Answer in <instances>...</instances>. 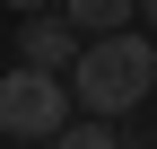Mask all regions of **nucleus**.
<instances>
[{
	"instance_id": "obj_5",
	"label": "nucleus",
	"mask_w": 157,
	"mask_h": 149,
	"mask_svg": "<svg viewBox=\"0 0 157 149\" xmlns=\"http://www.w3.org/2000/svg\"><path fill=\"white\" fill-rule=\"evenodd\" d=\"M52 149H113V123H96V114H70L61 132H52Z\"/></svg>"
},
{
	"instance_id": "obj_6",
	"label": "nucleus",
	"mask_w": 157,
	"mask_h": 149,
	"mask_svg": "<svg viewBox=\"0 0 157 149\" xmlns=\"http://www.w3.org/2000/svg\"><path fill=\"white\" fill-rule=\"evenodd\" d=\"M9 18H35V9H61V0H0Z\"/></svg>"
},
{
	"instance_id": "obj_1",
	"label": "nucleus",
	"mask_w": 157,
	"mask_h": 149,
	"mask_svg": "<svg viewBox=\"0 0 157 149\" xmlns=\"http://www.w3.org/2000/svg\"><path fill=\"white\" fill-rule=\"evenodd\" d=\"M157 97V35L122 26V35H87L78 44V70H70V105L96 123H122L131 105Z\"/></svg>"
},
{
	"instance_id": "obj_2",
	"label": "nucleus",
	"mask_w": 157,
	"mask_h": 149,
	"mask_svg": "<svg viewBox=\"0 0 157 149\" xmlns=\"http://www.w3.org/2000/svg\"><path fill=\"white\" fill-rule=\"evenodd\" d=\"M70 114L78 105H70V79L61 70H26V62L0 70V132L9 140H52Z\"/></svg>"
},
{
	"instance_id": "obj_4",
	"label": "nucleus",
	"mask_w": 157,
	"mask_h": 149,
	"mask_svg": "<svg viewBox=\"0 0 157 149\" xmlns=\"http://www.w3.org/2000/svg\"><path fill=\"white\" fill-rule=\"evenodd\" d=\"M61 18L78 35H122L131 18H140V0H61Z\"/></svg>"
},
{
	"instance_id": "obj_8",
	"label": "nucleus",
	"mask_w": 157,
	"mask_h": 149,
	"mask_svg": "<svg viewBox=\"0 0 157 149\" xmlns=\"http://www.w3.org/2000/svg\"><path fill=\"white\" fill-rule=\"evenodd\" d=\"M140 18H148V35H157V0H140Z\"/></svg>"
},
{
	"instance_id": "obj_7",
	"label": "nucleus",
	"mask_w": 157,
	"mask_h": 149,
	"mask_svg": "<svg viewBox=\"0 0 157 149\" xmlns=\"http://www.w3.org/2000/svg\"><path fill=\"white\" fill-rule=\"evenodd\" d=\"M113 149H157V132H113Z\"/></svg>"
},
{
	"instance_id": "obj_3",
	"label": "nucleus",
	"mask_w": 157,
	"mask_h": 149,
	"mask_svg": "<svg viewBox=\"0 0 157 149\" xmlns=\"http://www.w3.org/2000/svg\"><path fill=\"white\" fill-rule=\"evenodd\" d=\"M17 62H26V70H61V79H70V70H78V26H70L61 9L17 18Z\"/></svg>"
}]
</instances>
